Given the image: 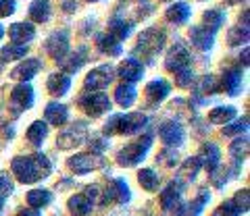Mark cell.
I'll list each match as a JSON object with an SVG mask.
<instances>
[{
    "instance_id": "obj_1",
    "label": "cell",
    "mask_w": 250,
    "mask_h": 216,
    "mask_svg": "<svg viewBox=\"0 0 250 216\" xmlns=\"http://www.w3.org/2000/svg\"><path fill=\"white\" fill-rule=\"evenodd\" d=\"M11 168H13V175L21 183H36L50 175L52 164L44 154H34V156H17L13 160Z\"/></svg>"
},
{
    "instance_id": "obj_2",
    "label": "cell",
    "mask_w": 250,
    "mask_h": 216,
    "mask_svg": "<svg viewBox=\"0 0 250 216\" xmlns=\"http://www.w3.org/2000/svg\"><path fill=\"white\" fill-rule=\"evenodd\" d=\"M146 114L142 112H127V114H115L106 121L104 125V133L106 135H134V133H140L144 127H146Z\"/></svg>"
},
{
    "instance_id": "obj_3",
    "label": "cell",
    "mask_w": 250,
    "mask_h": 216,
    "mask_svg": "<svg viewBox=\"0 0 250 216\" xmlns=\"http://www.w3.org/2000/svg\"><path fill=\"white\" fill-rule=\"evenodd\" d=\"M152 145V137L150 135H144L140 137V140L127 144L125 148L117 154V162H119L121 166H136L138 162H142L148 148Z\"/></svg>"
},
{
    "instance_id": "obj_4",
    "label": "cell",
    "mask_w": 250,
    "mask_h": 216,
    "mask_svg": "<svg viewBox=\"0 0 250 216\" xmlns=\"http://www.w3.org/2000/svg\"><path fill=\"white\" fill-rule=\"evenodd\" d=\"M80 106L83 108L90 117H100L103 112L111 110V100L103 91H85L80 98Z\"/></svg>"
},
{
    "instance_id": "obj_5",
    "label": "cell",
    "mask_w": 250,
    "mask_h": 216,
    "mask_svg": "<svg viewBox=\"0 0 250 216\" xmlns=\"http://www.w3.org/2000/svg\"><path fill=\"white\" fill-rule=\"evenodd\" d=\"M113 77H115V69L111 65H103V67L92 69V71L85 75L83 86H85V90L98 91V90H104V88L111 86Z\"/></svg>"
},
{
    "instance_id": "obj_6",
    "label": "cell",
    "mask_w": 250,
    "mask_h": 216,
    "mask_svg": "<svg viewBox=\"0 0 250 216\" xmlns=\"http://www.w3.org/2000/svg\"><path fill=\"white\" fill-rule=\"evenodd\" d=\"M165 44V32H159V29H146V32L140 34L138 37V52L148 54V56H154L156 52L163 48Z\"/></svg>"
},
{
    "instance_id": "obj_7",
    "label": "cell",
    "mask_w": 250,
    "mask_h": 216,
    "mask_svg": "<svg viewBox=\"0 0 250 216\" xmlns=\"http://www.w3.org/2000/svg\"><path fill=\"white\" fill-rule=\"evenodd\" d=\"M190 52H188V48L184 44H175L173 48H171V52L167 54V60H165V67L167 71L171 73H179L184 71V69H190Z\"/></svg>"
},
{
    "instance_id": "obj_8",
    "label": "cell",
    "mask_w": 250,
    "mask_h": 216,
    "mask_svg": "<svg viewBox=\"0 0 250 216\" xmlns=\"http://www.w3.org/2000/svg\"><path fill=\"white\" fill-rule=\"evenodd\" d=\"M104 166V158L94 156V154H77V156L69 158V168L77 175L90 173L94 168H103Z\"/></svg>"
},
{
    "instance_id": "obj_9",
    "label": "cell",
    "mask_w": 250,
    "mask_h": 216,
    "mask_svg": "<svg viewBox=\"0 0 250 216\" xmlns=\"http://www.w3.org/2000/svg\"><path fill=\"white\" fill-rule=\"evenodd\" d=\"M46 52L50 54L54 60H61L69 54V34L67 32H57L46 40Z\"/></svg>"
},
{
    "instance_id": "obj_10",
    "label": "cell",
    "mask_w": 250,
    "mask_h": 216,
    "mask_svg": "<svg viewBox=\"0 0 250 216\" xmlns=\"http://www.w3.org/2000/svg\"><path fill=\"white\" fill-rule=\"evenodd\" d=\"M129 187L127 183H125L123 179H115L108 183V187L104 191V198H103V204H111V202H117V204H125L129 202Z\"/></svg>"
},
{
    "instance_id": "obj_11",
    "label": "cell",
    "mask_w": 250,
    "mask_h": 216,
    "mask_svg": "<svg viewBox=\"0 0 250 216\" xmlns=\"http://www.w3.org/2000/svg\"><path fill=\"white\" fill-rule=\"evenodd\" d=\"M159 135L161 140L165 142L167 145H182L184 140H186V131L184 127L179 125V123H163V125L159 127Z\"/></svg>"
},
{
    "instance_id": "obj_12",
    "label": "cell",
    "mask_w": 250,
    "mask_h": 216,
    "mask_svg": "<svg viewBox=\"0 0 250 216\" xmlns=\"http://www.w3.org/2000/svg\"><path fill=\"white\" fill-rule=\"evenodd\" d=\"M40 69H42V60L40 58H25L23 63H19L17 67L13 69L11 77L13 79H19L21 83H27L31 77L40 71Z\"/></svg>"
},
{
    "instance_id": "obj_13",
    "label": "cell",
    "mask_w": 250,
    "mask_h": 216,
    "mask_svg": "<svg viewBox=\"0 0 250 216\" xmlns=\"http://www.w3.org/2000/svg\"><path fill=\"white\" fill-rule=\"evenodd\" d=\"M11 102L19 108V110H27L34 104V88L29 83H19L11 91Z\"/></svg>"
},
{
    "instance_id": "obj_14",
    "label": "cell",
    "mask_w": 250,
    "mask_h": 216,
    "mask_svg": "<svg viewBox=\"0 0 250 216\" xmlns=\"http://www.w3.org/2000/svg\"><path fill=\"white\" fill-rule=\"evenodd\" d=\"M196 158L200 160V164L205 166L208 173H215L217 166H219V162H221V152H219V148H217L215 144L207 142V144L200 148V154H198Z\"/></svg>"
},
{
    "instance_id": "obj_15",
    "label": "cell",
    "mask_w": 250,
    "mask_h": 216,
    "mask_svg": "<svg viewBox=\"0 0 250 216\" xmlns=\"http://www.w3.org/2000/svg\"><path fill=\"white\" fill-rule=\"evenodd\" d=\"M119 77H123L127 83L131 81H138V79H142V75H144V65L140 63L138 58H125L123 63L119 65Z\"/></svg>"
},
{
    "instance_id": "obj_16",
    "label": "cell",
    "mask_w": 250,
    "mask_h": 216,
    "mask_svg": "<svg viewBox=\"0 0 250 216\" xmlns=\"http://www.w3.org/2000/svg\"><path fill=\"white\" fill-rule=\"evenodd\" d=\"M179 198H182V183L179 181H171L167 185V189L161 194V206L163 210H171V208L179 206Z\"/></svg>"
},
{
    "instance_id": "obj_17",
    "label": "cell",
    "mask_w": 250,
    "mask_h": 216,
    "mask_svg": "<svg viewBox=\"0 0 250 216\" xmlns=\"http://www.w3.org/2000/svg\"><path fill=\"white\" fill-rule=\"evenodd\" d=\"M83 135H85V127L83 123H77L75 127H71L69 131H65L59 140H57V145H61V148H71V145H77L83 142Z\"/></svg>"
},
{
    "instance_id": "obj_18",
    "label": "cell",
    "mask_w": 250,
    "mask_h": 216,
    "mask_svg": "<svg viewBox=\"0 0 250 216\" xmlns=\"http://www.w3.org/2000/svg\"><path fill=\"white\" fill-rule=\"evenodd\" d=\"M46 88H48L52 96H65L69 88H71V79L65 73H52L48 77V81H46Z\"/></svg>"
},
{
    "instance_id": "obj_19",
    "label": "cell",
    "mask_w": 250,
    "mask_h": 216,
    "mask_svg": "<svg viewBox=\"0 0 250 216\" xmlns=\"http://www.w3.org/2000/svg\"><path fill=\"white\" fill-rule=\"evenodd\" d=\"M34 36H36V29L29 23H13L9 27V37L15 44L29 42V40H34Z\"/></svg>"
},
{
    "instance_id": "obj_20",
    "label": "cell",
    "mask_w": 250,
    "mask_h": 216,
    "mask_svg": "<svg viewBox=\"0 0 250 216\" xmlns=\"http://www.w3.org/2000/svg\"><path fill=\"white\" fill-rule=\"evenodd\" d=\"M44 117L48 123H52V125H65L67 119H69V112H67V106H62L59 102H50L48 106H46L44 110Z\"/></svg>"
},
{
    "instance_id": "obj_21",
    "label": "cell",
    "mask_w": 250,
    "mask_h": 216,
    "mask_svg": "<svg viewBox=\"0 0 250 216\" xmlns=\"http://www.w3.org/2000/svg\"><path fill=\"white\" fill-rule=\"evenodd\" d=\"M171 91V86L165 81V79H154L146 86V96L150 102H161V100H165Z\"/></svg>"
},
{
    "instance_id": "obj_22",
    "label": "cell",
    "mask_w": 250,
    "mask_h": 216,
    "mask_svg": "<svg viewBox=\"0 0 250 216\" xmlns=\"http://www.w3.org/2000/svg\"><path fill=\"white\" fill-rule=\"evenodd\" d=\"M190 37H192L194 46H198V48H202V50H208L210 46H213L215 34L208 32V29L202 27V25H194V27L190 29Z\"/></svg>"
},
{
    "instance_id": "obj_23",
    "label": "cell",
    "mask_w": 250,
    "mask_h": 216,
    "mask_svg": "<svg viewBox=\"0 0 250 216\" xmlns=\"http://www.w3.org/2000/svg\"><path fill=\"white\" fill-rule=\"evenodd\" d=\"M96 46L103 54H108V56H119L121 54V42L115 40L111 34H100L96 37Z\"/></svg>"
},
{
    "instance_id": "obj_24",
    "label": "cell",
    "mask_w": 250,
    "mask_h": 216,
    "mask_svg": "<svg viewBox=\"0 0 250 216\" xmlns=\"http://www.w3.org/2000/svg\"><path fill=\"white\" fill-rule=\"evenodd\" d=\"M223 88L229 96H238L242 91V71L240 69H229L223 73Z\"/></svg>"
},
{
    "instance_id": "obj_25",
    "label": "cell",
    "mask_w": 250,
    "mask_h": 216,
    "mask_svg": "<svg viewBox=\"0 0 250 216\" xmlns=\"http://www.w3.org/2000/svg\"><path fill=\"white\" fill-rule=\"evenodd\" d=\"M85 54H88V50L80 48V50H75L71 54H67V58H61L59 65L65 69L67 73H75V71H80V67L85 63Z\"/></svg>"
},
{
    "instance_id": "obj_26",
    "label": "cell",
    "mask_w": 250,
    "mask_h": 216,
    "mask_svg": "<svg viewBox=\"0 0 250 216\" xmlns=\"http://www.w3.org/2000/svg\"><path fill=\"white\" fill-rule=\"evenodd\" d=\"M92 202L83 194H77L69 199V210H71L73 216H88L92 212Z\"/></svg>"
},
{
    "instance_id": "obj_27",
    "label": "cell",
    "mask_w": 250,
    "mask_h": 216,
    "mask_svg": "<svg viewBox=\"0 0 250 216\" xmlns=\"http://www.w3.org/2000/svg\"><path fill=\"white\" fill-rule=\"evenodd\" d=\"M165 17L171 23H186L188 19H190V6H188L186 2H175L167 9Z\"/></svg>"
},
{
    "instance_id": "obj_28",
    "label": "cell",
    "mask_w": 250,
    "mask_h": 216,
    "mask_svg": "<svg viewBox=\"0 0 250 216\" xmlns=\"http://www.w3.org/2000/svg\"><path fill=\"white\" fill-rule=\"evenodd\" d=\"M136 96H138V91L136 88L131 86V83H123V86L117 88L115 91V100H117V104H121L123 108H127L136 102Z\"/></svg>"
},
{
    "instance_id": "obj_29",
    "label": "cell",
    "mask_w": 250,
    "mask_h": 216,
    "mask_svg": "<svg viewBox=\"0 0 250 216\" xmlns=\"http://www.w3.org/2000/svg\"><path fill=\"white\" fill-rule=\"evenodd\" d=\"M236 117V108L233 106H217L208 112V121L215 123V125H225Z\"/></svg>"
},
{
    "instance_id": "obj_30",
    "label": "cell",
    "mask_w": 250,
    "mask_h": 216,
    "mask_svg": "<svg viewBox=\"0 0 250 216\" xmlns=\"http://www.w3.org/2000/svg\"><path fill=\"white\" fill-rule=\"evenodd\" d=\"M29 17L36 23H44L50 17V2L48 0H34L29 6Z\"/></svg>"
},
{
    "instance_id": "obj_31",
    "label": "cell",
    "mask_w": 250,
    "mask_h": 216,
    "mask_svg": "<svg viewBox=\"0 0 250 216\" xmlns=\"http://www.w3.org/2000/svg\"><path fill=\"white\" fill-rule=\"evenodd\" d=\"M52 202V194L48 189H31L27 194V204L31 208H36V210H40V208L48 206Z\"/></svg>"
},
{
    "instance_id": "obj_32",
    "label": "cell",
    "mask_w": 250,
    "mask_h": 216,
    "mask_svg": "<svg viewBox=\"0 0 250 216\" xmlns=\"http://www.w3.org/2000/svg\"><path fill=\"white\" fill-rule=\"evenodd\" d=\"M223 21H225V13L223 11L210 9V11H207L205 15H202V27H207L208 32H213V34L223 25Z\"/></svg>"
},
{
    "instance_id": "obj_33",
    "label": "cell",
    "mask_w": 250,
    "mask_h": 216,
    "mask_svg": "<svg viewBox=\"0 0 250 216\" xmlns=\"http://www.w3.org/2000/svg\"><path fill=\"white\" fill-rule=\"evenodd\" d=\"M46 135H48V125L44 121H34L31 127L27 129V140L34 145H40L46 140Z\"/></svg>"
},
{
    "instance_id": "obj_34",
    "label": "cell",
    "mask_w": 250,
    "mask_h": 216,
    "mask_svg": "<svg viewBox=\"0 0 250 216\" xmlns=\"http://www.w3.org/2000/svg\"><path fill=\"white\" fill-rule=\"evenodd\" d=\"M108 32H111V36L115 40H125V37L131 34V25L125 19L115 17L111 23H108Z\"/></svg>"
},
{
    "instance_id": "obj_35",
    "label": "cell",
    "mask_w": 250,
    "mask_h": 216,
    "mask_svg": "<svg viewBox=\"0 0 250 216\" xmlns=\"http://www.w3.org/2000/svg\"><path fill=\"white\" fill-rule=\"evenodd\" d=\"M138 181H140V185H142L146 191H154V189H159L161 177L156 175L154 171H150V168H144V171L138 173Z\"/></svg>"
},
{
    "instance_id": "obj_36",
    "label": "cell",
    "mask_w": 250,
    "mask_h": 216,
    "mask_svg": "<svg viewBox=\"0 0 250 216\" xmlns=\"http://www.w3.org/2000/svg\"><path fill=\"white\" fill-rule=\"evenodd\" d=\"M27 54V46L25 44H9L0 50V56L2 60H17V58H23Z\"/></svg>"
},
{
    "instance_id": "obj_37",
    "label": "cell",
    "mask_w": 250,
    "mask_h": 216,
    "mask_svg": "<svg viewBox=\"0 0 250 216\" xmlns=\"http://www.w3.org/2000/svg\"><path fill=\"white\" fill-rule=\"evenodd\" d=\"M229 152H231V156L236 158V162L240 164V162L248 156V137H238V140L229 145Z\"/></svg>"
},
{
    "instance_id": "obj_38",
    "label": "cell",
    "mask_w": 250,
    "mask_h": 216,
    "mask_svg": "<svg viewBox=\"0 0 250 216\" xmlns=\"http://www.w3.org/2000/svg\"><path fill=\"white\" fill-rule=\"evenodd\" d=\"M228 42H229V46H240V44L248 42V25L231 27L229 34H228Z\"/></svg>"
},
{
    "instance_id": "obj_39",
    "label": "cell",
    "mask_w": 250,
    "mask_h": 216,
    "mask_svg": "<svg viewBox=\"0 0 250 216\" xmlns=\"http://www.w3.org/2000/svg\"><path fill=\"white\" fill-rule=\"evenodd\" d=\"M13 194V181L6 173H0V202H4L6 198Z\"/></svg>"
},
{
    "instance_id": "obj_40",
    "label": "cell",
    "mask_w": 250,
    "mask_h": 216,
    "mask_svg": "<svg viewBox=\"0 0 250 216\" xmlns=\"http://www.w3.org/2000/svg\"><path fill=\"white\" fill-rule=\"evenodd\" d=\"M200 160L198 158H188L186 162H184V166H182V175H186V177H196V173L200 171Z\"/></svg>"
},
{
    "instance_id": "obj_41",
    "label": "cell",
    "mask_w": 250,
    "mask_h": 216,
    "mask_svg": "<svg viewBox=\"0 0 250 216\" xmlns=\"http://www.w3.org/2000/svg\"><path fill=\"white\" fill-rule=\"evenodd\" d=\"M246 129H248V117H242L240 121L233 123V125L223 127V133L225 135H236V133H244Z\"/></svg>"
},
{
    "instance_id": "obj_42",
    "label": "cell",
    "mask_w": 250,
    "mask_h": 216,
    "mask_svg": "<svg viewBox=\"0 0 250 216\" xmlns=\"http://www.w3.org/2000/svg\"><path fill=\"white\" fill-rule=\"evenodd\" d=\"M231 202H233V206L238 208V212H240V214H242V212H248V189L238 191L236 198H233Z\"/></svg>"
},
{
    "instance_id": "obj_43",
    "label": "cell",
    "mask_w": 250,
    "mask_h": 216,
    "mask_svg": "<svg viewBox=\"0 0 250 216\" xmlns=\"http://www.w3.org/2000/svg\"><path fill=\"white\" fill-rule=\"evenodd\" d=\"M207 202H208V194H207V191H202V194L198 196V199H194L192 204H188V206H186L188 214H198V212L202 210V206H205Z\"/></svg>"
},
{
    "instance_id": "obj_44",
    "label": "cell",
    "mask_w": 250,
    "mask_h": 216,
    "mask_svg": "<svg viewBox=\"0 0 250 216\" xmlns=\"http://www.w3.org/2000/svg\"><path fill=\"white\" fill-rule=\"evenodd\" d=\"M238 214H240V212H238V208L233 206L231 199H229V202H223V204L213 212V216H238Z\"/></svg>"
},
{
    "instance_id": "obj_45",
    "label": "cell",
    "mask_w": 250,
    "mask_h": 216,
    "mask_svg": "<svg viewBox=\"0 0 250 216\" xmlns=\"http://www.w3.org/2000/svg\"><path fill=\"white\" fill-rule=\"evenodd\" d=\"M192 81H194V73L190 71V69H184V71L175 73V83H177L179 88H186V86H190Z\"/></svg>"
},
{
    "instance_id": "obj_46",
    "label": "cell",
    "mask_w": 250,
    "mask_h": 216,
    "mask_svg": "<svg viewBox=\"0 0 250 216\" xmlns=\"http://www.w3.org/2000/svg\"><path fill=\"white\" fill-rule=\"evenodd\" d=\"M156 160H159L161 164H165V166H173V164H177V154L171 152V150H165Z\"/></svg>"
},
{
    "instance_id": "obj_47",
    "label": "cell",
    "mask_w": 250,
    "mask_h": 216,
    "mask_svg": "<svg viewBox=\"0 0 250 216\" xmlns=\"http://www.w3.org/2000/svg\"><path fill=\"white\" fill-rule=\"evenodd\" d=\"M15 13V0H0V17H9Z\"/></svg>"
},
{
    "instance_id": "obj_48",
    "label": "cell",
    "mask_w": 250,
    "mask_h": 216,
    "mask_svg": "<svg viewBox=\"0 0 250 216\" xmlns=\"http://www.w3.org/2000/svg\"><path fill=\"white\" fill-rule=\"evenodd\" d=\"M17 216H40V210H36V208H23Z\"/></svg>"
},
{
    "instance_id": "obj_49",
    "label": "cell",
    "mask_w": 250,
    "mask_h": 216,
    "mask_svg": "<svg viewBox=\"0 0 250 216\" xmlns=\"http://www.w3.org/2000/svg\"><path fill=\"white\" fill-rule=\"evenodd\" d=\"M242 60H244V67H248V48H244V52H242Z\"/></svg>"
},
{
    "instance_id": "obj_50",
    "label": "cell",
    "mask_w": 250,
    "mask_h": 216,
    "mask_svg": "<svg viewBox=\"0 0 250 216\" xmlns=\"http://www.w3.org/2000/svg\"><path fill=\"white\" fill-rule=\"evenodd\" d=\"M73 9H77V2H67L65 4V11H73Z\"/></svg>"
},
{
    "instance_id": "obj_51",
    "label": "cell",
    "mask_w": 250,
    "mask_h": 216,
    "mask_svg": "<svg viewBox=\"0 0 250 216\" xmlns=\"http://www.w3.org/2000/svg\"><path fill=\"white\" fill-rule=\"evenodd\" d=\"M229 4H238V2H242V0H228Z\"/></svg>"
},
{
    "instance_id": "obj_52",
    "label": "cell",
    "mask_w": 250,
    "mask_h": 216,
    "mask_svg": "<svg viewBox=\"0 0 250 216\" xmlns=\"http://www.w3.org/2000/svg\"><path fill=\"white\" fill-rule=\"evenodd\" d=\"M2 36H4V27H2V25H0V37H2Z\"/></svg>"
},
{
    "instance_id": "obj_53",
    "label": "cell",
    "mask_w": 250,
    "mask_h": 216,
    "mask_svg": "<svg viewBox=\"0 0 250 216\" xmlns=\"http://www.w3.org/2000/svg\"><path fill=\"white\" fill-rule=\"evenodd\" d=\"M88 2H98V0H88Z\"/></svg>"
}]
</instances>
